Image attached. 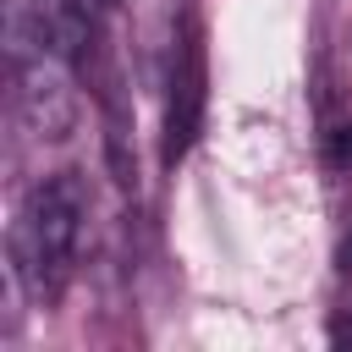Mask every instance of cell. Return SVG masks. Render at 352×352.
Segmentation results:
<instances>
[{
    "mask_svg": "<svg viewBox=\"0 0 352 352\" xmlns=\"http://www.w3.org/2000/svg\"><path fill=\"white\" fill-rule=\"evenodd\" d=\"M82 220H88V192H82L77 170H60L22 198V209L11 220V275L33 302L60 297L77 242H82Z\"/></svg>",
    "mask_w": 352,
    "mask_h": 352,
    "instance_id": "1",
    "label": "cell"
},
{
    "mask_svg": "<svg viewBox=\"0 0 352 352\" xmlns=\"http://www.w3.org/2000/svg\"><path fill=\"white\" fill-rule=\"evenodd\" d=\"M204 104H209V55H204V28L187 11L170 33V72H165V132H160V160L176 165L192 154L204 132Z\"/></svg>",
    "mask_w": 352,
    "mask_h": 352,
    "instance_id": "2",
    "label": "cell"
},
{
    "mask_svg": "<svg viewBox=\"0 0 352 352\" xmlns=\"http://www.w3.org/2000/svg\"><path fill=\"white\" fill-rule=\"evenodd\" d=\"M16 116L38 143H60L77 126V88L66 77V60L44 44H33V55H16Z\"/></svg>",
    "mask_w": 352,
    "mask_h": 352,
    "instance_id": "3",
    "label": "cell"
},
{
    "mask_svg": "<svg viewBox=\"0 0 352 352\" xmlns=\"http://www.w3.org/2000/svg\"><path fill=\"white\" fill-rule=\"evenodd\" d=\"M324 160H330L336 170H352V121L330 126V138H324Z\"/></svg>",
    "mask_w": 352,
    "mask_h": 352,
    "instance_id": "4",
    "label": "cell"
},
{
    "mask_svg": "<svg viewBox=\"0 0 352 352\" xmlns=\"http://www.w3.org/2000/svg\"><path fill=\"white\" fill-rule=\"evenodd\" d=\"M330 341L336 346H352V314H336L330 319Z\"/></svg>",
    "mask_w": 352,
    "mask_h": 352,
    "instance_id": "5",
    "label": "cell"
}]
</instances>
